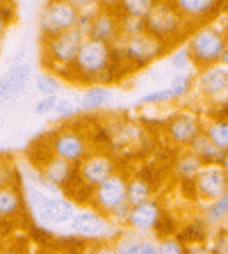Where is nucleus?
I'll use <instances>...</instances> for the list:
<instances>
[{"label":"nucleus","mask_w":228,"mask_h":254,"mask_svg":"<svg viewBox=\"0 0 228 254\" xmlns=\"http://www.w3.org/2000/svg\"><path fill=\"white\" fill-rule=\"evenodd\" d=\"M112 62H114V48L105 42L87 37L85 44L80 46L76 62L69 69H62L57 73L62 80H66L71 85L89 87V85H100V80L105 76V71L112 66Z\"/></svg>","instance_id":"obj_1"},{"label":"nucleus","mask_w":228,"mask_h":254,"mask_svg":"<svg viewBox=\"0 0 228 254\" xmlns=\"http://www.w3.org/2000/svg\"><path fill=\"white\" fill-rule=\"evenodd\" d=\"M146 32L174 51L187 42L192 28L176 9L174 0H158L153 12L146 16Z\"/></svg>","instance_id":"obj_2"},{"label":"nucleus","mask_w":228,"mask_h":254,"mask_svg":"<svg viewBox=\"0 0 228 254\" xmlns=\"http://www.w3.org/2000/svg\"><path fill=\"white\" fill-rule=\"evenodd\" d=\"M192 58V64L196 71L208 69L222 62L224 51L228 46V28H222L217 23H208L201 28H194L185 42Z\"/></svg>","instance_id":"obj_3"},{"label":"nucleus","mask_w":228,"mask_h":254,"mask_svg":"<svg viewBox=\"0 0 228 254\" xmlns=\"http://www.w3.org/2000/svg\"><path fill=\"white\" fill-rule=\"evenodd\" d=\"M25 197H28L25 201H28L30 211H32V218L41 227H69L78 211L76 201H71L69 197L48 195L41 188H28Z\"/></svg>","instance_id":"obj_4"},{"label":"nucleus","mask_w":228,"mask_h":254,"mask_svg":"<svg viewBox=\"0 0 228 254\" xmlns=\"http://www.w3.org/2000/svg\"><path fill=\"white\" fill-rule=\"evenodd\" d=\"M69 231H71V236L80 238L87 245L89 243H117L126 234L123 227L112 225L110 220H107V215L94 211L91 206L78 208L69 225Z\"/></svg>","instance_id":"obj_5"},{"label":"nucleus","mask_w":228,"mask_h":254,"mask_svg":"<svg viewBox=\"0 0 228 254\" xmlns=\"http://www.w3.org/2000/svg\"><path fill=\"white\" fill-rule=\"evenodd\" d=\"M87 37L80 30H69L64 35H57L53 39H44L41 42V64L46 71H62L69 69L76 62L80 46L85 44Z\"/></svg>","instance_id":"obj_6"},{"label":"nucleus","mask_w":228,"mask_h":254,"mask_svg":"<svg viewBox=\"0 0 228 254\" xmlns=\"http://www.w3.org/2000/svg\"><path fill=\"white\" fill-rule=\"evenodd\" d=\"M80 12L73 0H53L39 9L37 16V28H39V39H53L57 35H64L69 30H76Z\"/></svg>","instance_id":"obj_7"},{"label":"nucleus","mask_w":228,"mask_h":254,"mask_svg":"<svg viewBox=\"0 0 228 254\" xmlns=\"http://www.w3.org/2000/svg\"><path fill=\"white\" fill-rule=\"evenodd\" d=\"M121 53L123 62L128 64L130 71L135 69H146L151 66L155 60H160L164 53H171L169 46H164L162 42H158L155 37H151L148 32L133 37H121V42L114 44Z\"/></svg>","instance_id":"obj_8"},{"label":"nucleus","mask_w":228,"mask_h":254,"mask_svg":"<svg viewBox=\"0 0 228 254\" xmlns=\"http://www.w3.org/2000/svg\"><path fill=\"white\" fill-rule=\"evenodd\" d=\"M46 151L78 167L94 149H91V137L85 128H59L48 135Z\"/></svg>","instance_id":"obj_9"},{"label":"nucleus","mask_w":228,"mask_h":254,"mask_svg":"<svg viewBox=\"0 0 228 254\" xmlns=\"http://www.w3.org/2000/svg\"><path fill=\"white\" fill-rule=\"evenodd\" d=\"M128 174L126 172H114L105 184H100L98 188L91 190V197H89V206L94 211L103 213V215H110L112 211H117L119 206L128 204Z\"/></svg>","instance_id":"obj_10"},{"label":"nucleus","mask_w":228,"mask_h":254,"mask_svg":"<svg viewBox=\"0 0 228 254\" xmlns=\"http://www.w3.org/2000/svg\"><path fill=\"white\" fill-rule=\"evenodd\" d=\"M194 92L199 94V99L208 101V103H224V101H228V66L219 62L215 66L196 71Z\"/></svg>","instance_id":"obj_11"},{"label":"nucleus","mask_w":228,"mask_h":254,"mask_svg":"<svg viewBox=\"0 0 228 254\" xmlns=\"http://www.w3.org/2000/svg\"><path fill=\"white\" fill-rule=\"evenodd\" d=\"M114 172H119L117 160H114V156L103 151V149H94V151L78 165L80 184L87 190H94V188H98L100 184H105Z\"/></svg>","instance_id":"obj_12"},{"label":"nucleus","mask_w":228,"mask_h":254,"mask_svg":"<svg viewBox=\"0 0 228 254\" xmlns=\"http://www.w3.org/2000/svg\"><path fill=\"white\" fill-rule=\"evenodd\" d=\"M203 133V119L192 110H181L164 124V135L171 144L181 149H187L196 137Z\"/></svg>","instance_id":"obj_13"},{"label":"nucleus","mask_w":228,"mask_h":254,"mask_svg":"<svg viewBox=\"0 0 228 254\" xmlns=\"http://www.w3.org/2000/svg\"><path fill=\"white\" fill-rule=\"evenodd\" d=\"M164 218V206L162 201L158 197L144 201L139 206H133L130 208V218H128V225L126 229L135 231V234H141V236H155L160 222Z\"/></svg>","instance_id":"obj_14"},{"label":"nucleus","mask_w":228,"mask_h":254,"mask_svg":"<svg viewBox=\"0 0 228 254\" xmlns=\"http://www.w3.org/2000/svg\"><path fill=\"white\" fill-rule=\"evenodd\" d=\"M194 192H196V201L208 204L212 199H219L222 195L228 192V177L222 165H205L199 172V177L194 179Z\"/></svg>","instance_id":"obj_15"},{"label":"nucleus","mask_w":228,"mask_h":254,"mask_svg":"<svg viewBox=\"0 0 228 254\" xmlns=\"http://www.w3.org/2000/svg\"><path fill=\"white\" fill-rule=\"evenodd\" d=\"M174 5L192 30L215 23V18L224 9H228V5H224L219 0H174Z\"/></svg>","instance_id":"obj_16"},{"label":"nucleus","mask_w":228,"mask_h":254,"mask_svg":"<svg viewBox=\"0 0 228 254\" xmlns=\"http://www.w3.org/2000/svg\"><path fill=\"white\" fill-rule=\"evenodd\" d=\"M89 37L110 44V46L121 42V25H119V12L114 2H103L100 12L94 16V25H91Z\"/></svg>","instance_id":"obj_17"},{"label":"nucleus","mask_w":228,"mask_h":254,"mask_svg":"<svg viewBox=\"0 0 228 254\" xmlns=\"http://www.w3.org/2000/svg\"><path fill=\"white\" fill-rule=\"evenodd\" d=\"M30 78H32V69L30 64H18L9 66L2 80H0V99L2 101H14L25 87H28Z\"/></svg>","instance_id":"obj_18"},{"label":"nucleus","mask_w":228,"mask_h":254,"mask_svg":"<svg viewBox=\"0 0 228 254\" xmlns=\"http://www.w3.org/2000/svg\"><path fill=\"white\" fill-rule=\"evenodd\" d=\"M112 101H114V89L112 87L89 85V87H82L80 96H78V108H80V113H98Z\"/></svg>","instance_id":"obj_19"},{"label":"nucleus","mask_w":228,"mask_h":254,"mask_svg":"<svg viewBox=\"0 0 228 254\" xmlns=\"http://www.w3.org/2000/svg\"><path fill=\"white\" fill-rule=\"evenodd\" d=\"M114 245H117L119 254H158V238L141 236V234H135L128 229Z\"/></svg>","instance_id":"obj_20"},{"label":"nucleus","mask_w":228,"mask_h":254,"mask_svg":"<svg viewBox=\"0 0 228 254\" xmlns=\"http://www.w3.org/2000/svg\"><path fill=\"white\" fill-rule=\"evenodd\" d=\"M196 215L208 225L210 231L222 229V227L226 225V220H228V192L222 195L219 199H212V201H208V204H201L199 211H196Z\"/></svg>","instance_id":"obj_21"},{"label":"nucleus","mask_w":228,"mask_h":254,"mask_svg":"<svg viewBox=\"0 0 228 254\" xmlns=\"http://www.w3.org/2000/svg\"><path fill=\"white\" fill-rule=\"evenodd\" d=\"M203 133L212 140L222 154H228V117L222 115H212L203 119Z\"/></svg>","instance_id":"obj_22"},{"label":"nucleus","mask_w":228,"mask_h":254,"mask_svg":"<svg viewBox=\"0 0 228 254\" xmlns=\"http://www.w3.org/2000/svg\"><path fill=\"white\" fill-rule=\"evenodd\" d=\"M176 236L181 238L185 245H199V243H210L212 231L208 229V225H205V222L199 218V215H194L192 220L182 222Z\"/></svg>","instance_id":"obj_23"},{"label":"nucleus","mask_w":228,"mask_h":254,"mask_svg":"<svg viewBox=\"0 0 228 254\" xmlns=\"http://www.w3.org/2000/svg\"><path fill=\"white\" fill-rule=\"evenodd\" d=\"M203 167L205 165L192 154V151H189V149H182L181 154L176 156V160H174L176 177L181 179V181H189V184H192L194 179L199 177V172L203 170Z\"/></svg>","instance_id":"obj_24"},{"label":"nucleus","mask_w":228,"mask_h":254,"mask_svg":"<svg viewBox=\"0 0 228 254\" xmlns=\"http://www.w3.org/2000/svg\"><path fill=\"white\" fill-rule=\"evenodd\" d=\"M187 149L201 160V163H203V165H222L224 154L215 147V144H212V140L205 135V133H201V135L196 137Z\"/></svg>","instance_id":"obj_25"},{"label":"nucleus","mask_w":228,"mask_h":254,"mask_svg":"<svg viewBox=\"0 0 228 254\" xmlns=\"http://www.w3.org/2000/svg\"><path fill=\"white\" fill-rule=\"evenodd\" d=\"M23 208V199H21V192L14 186H2L0 190V218L2 220H12L16 218Z\"/></svg>","instance_id":"obj_26"},{"label":"nucleus","mask_w":228,"mask_h":254,"mask_svg":"<svg viewBox=\"0 0 228 254\" xmlns=\"http://www.w3.org/2000/svg\"><path fill=\"white\" fill-rule=\"evenodd\" d=\"M153 186L148 184L144 177H139V174H133V177L128 179V204L130 206H139V204H144V201L153 199Z\"/></svg>","instance_id":"obj_27"},{"label":"nucleus","mask_w":228,"mask_h":254,"mask_svg":"<svg viewBox=\"0 0 228 254\" xmlns=\"http://www.w3.org/2000/svg\"><path fill=\"white\" fill-rule=\"evenodd\" d=\"M158 0H123V2H114L117 5L119 14H126V16H135V18H144L153 12Z\"/></svg>","instance_id":"obj_28"},{"label":"nucleus","mask_w":228,"mask_h":254,"mask_svg":"<svg viewBox=\"0 0 228 254\" xmlns=\"http://www.w3.org/2000/svg\"><path fill=\"white\" fill-rule=\"evenodd\" d=\"M194 80H196V73L182 71V73H176V76L171 78L167 87L171 89V94H174L176 101H182L194 92Z\"/></svg>","instance_id":"obj_29"},{"label":"nucleus","mask_w":228,"mask_h":254,"mask_svg":"<svg viewBox=\"0 0 228 254\" xmlns=\"http://www.w3.org/2000/svg\"><path fill=\"white\" fill-rule=\"evenodd\" d=\"M35 85L39 96H59L62 92V78H57L50 71H39L35 76Z\"/></svg>","instance_id":"obj_30"},{"label":"nucleus","mask_w":228,"mask_h":254,"mask_svg":"<svg viewBox=\"0 0 228 254\" xmlns=\"http://www.w3.org/2000/svg\"><path fill=\"white\" fill-rule=\"evenodd\" d=\"M174 94H171L169 87H162V89H151L146 94H141L137 106L139 108H146V106H167V103H174Z\"/></svg>","instance_id":"obj_31"},{"label":"nucleus","mask_w":228,"mask_h":254,"mask_svg":"<svg viewBox=\"0 0 228 254\" xmlns=\"http://www.w3.org/2000/svg\"><path fill=\"white\" fill-rule=\"evenodd\" d=\"M119 25H121V37H133V35L146 32V21H144V18H135V16L119 14Z\"/></svg>","instance_id":"obj_32"},{"label":"nucleus","mask_w":228,"mask_h":254,"mask_svg":"<svg viewBox=\"0 0 228 254\" xmlns=\"http://www.w3.org/2000/svg\"><path fill=\"white\" fill-rule=\"evenodd\" d=\"M169 66L171 69H176L178 73H182V71H187V66H194L192 64V58H189V51L187 46L182 44V46L174 48L169 53Z\"/></svg>","instance_id":"obj_33"},{"label":"nucleus","mask_w":228,"mask_h":254,"mask_svg":"<svg viewBox=\"0 0 228 254\" xmlns=\"http://www.w3.org/2000/svg\"><path fill=\"white\" fill-rule=\"evenodd\" d=\"M78 115H80L78 103H73L71 99H59L57 108H55V113H53V122H71V119H76Z\"/></svg>","instance_id":"obj_34"},{"label":"nucleus","mask_w":228,"mask_h":254,"mask_svg":"<svg viewBox=\"0 0 228 254\" xmlns=\"http://www.w3.org/2000/svg\"><path fill=\"white\" fill-rule=\"evenodd\" d=\"M158 254H185V243L178 236L158 238Z\"/></svg>","instance_id":"obj_35"},{"label":"nucleus","mask_w":228,"mask_h":254,"mask_svg":"<svg viewBox=\"0 0 228 254\" xmlns=\"http://www.w3.org/2000/svg\"><path fill=\"white\" fill-rule=\"evenodd\" d=\"M210 252L212 254H228V231L224 229H217L212 231V236H210Z\"/></svg>","instance_id":"obj_36"},{"label":"nucleus","mask_w":228,"mask_h":254,"mask_svg":"<svg viewBox=\"0 0 228 254\" xmlns=\"http://www.w3.org/2000/svg\"><path fill=\"white\" fill-rule=\"evenodd\" d=\"M57 103H59V96H39V101L35 103V115L44 117V115L55 113Z\"/></svg>","instance_id":"obj_37"},{"label":"nucleus","mask_w":228,"mask_h":254,"mask_svg":"<svg viewBox=\"0 0 228 254\" xmlns=\"http://www.w3.org/2000/svg\"><path fill=\"white\" fill-rule=\"evenodd\" d=\"M130 204H123V206H119L117 211H112L110 215H107V220H110L112 225H117V227H123L126 229V225H128V218H130Z\"/></svg>","instance_id":"obj_38"},{"label":"nucleus","mask_w":228,"mask_h":254,"mask_svg":"<svg viewBox=\"0 0 228 254\" xmlns=\"http://www.w3.org/2000/svg\"><path fill=\"white\" fill-rule=\"evenodd\" d=\"M80 254H119L114 243H89Z\"/></svg>","instance_id":"obj_39"},{"label":"nucleus","mask_w":228,"mask_h":254,"mask_svg":"<svg viewBox=\"0 0 228 254\" xmlns=\"http://www.w3.org/2000/svg\"><path fill=\"white\" fill-rule=\"evenodd\" d=\"M185 254H212L208 243H199V245H185Z\"/></svg>","instance_id":"obj_40"},{"label":"nucleus","mask_w":228,"mask_h":254,"mask_svg":"<svg viewBox=\"0 0 228 254\" xmlns=\"http://www.w3.org/2000/svg\"><path fill=\"white\" fill-rule=\"evenodd\" d=\"M18 64H25V48H18L12 58V66H18Z\"/></svg>","instance_id":"obj_41"},{"label":"nucleus","mask_w":228,"mask_h":254,"mask_svg":"<svg viewBox=\"0 0 228 254\" xmlns=\"http://www.w3.org/2000/svg\"><path fill=\"white\" fill-rule=\"evenodd\" d=\"M0 254H28V252H23V250H16V248H12V245H7V248H2V252Z\"/></svg>","instance_id":"obj_42"},{"label":"nucleus","mask_w":228,"mask_h":254,"mask_svg":"<svg viewBox=\"0 0 228 254\" xmlns=\"http://www.w3.org/2000/svg\"><path fill=\"white\" fill-rule=\"evenodd\" d=\"M222 167H224V172H226V177H228V154H224V158H222Z\"/></svg>","instance_id":"obj_43"},{"label":"nucleus","mask_w":228,"mask_h":254,"mask_svg":"<svg viewBox=\"0 0 228 254\" xmlns=\"http://www.w3.org/2000/svg\"><path fill=\"white\" fill-rule=\"evenodd\" d=\"M222 64H226V66H228V46H226V51H224V58H222Z\"/></svg>","instance_id":"obj_44"},{"label":"nucleus","mask_w":228,"mask_h":254,"mask_svg":"<svg viewBox=\"0 0 228 254\" xmlns=\"http://www.w3.org/2000/svg\"><path fill=\"white\" fill-rule=\"evenodd\" d=\"M224 229H226V231H228V220H226V225H224Z\"/></svg>","instance_id":"obj_45"},{"label":"nucleus","mask_w":228,"mask_h":254,"mask_svg":"<svg viewBox=\"0 0 228 254\" xmlns=\"http://www.w3.org/2000/svg\"><path fill=\"white\" fill-rule=\"evenodd\" d=\"M57 254H69V252H62V250H59V252H57Z\"/></svg>","instance_id":"obj_46"},{"label":"nucleus","mask_w":228,"mask_h":254,"mask_svg":"<svg viewBox=\"0 0 228 254\" xmlns=\"http://www.w3.org/2000/svg\"><path fill=\"white\" fill-rule=\"evenodd\" d=\"M35 254H46V252H35Z\"/></svg>","instance_id":"obj_47"}]
</instances>
